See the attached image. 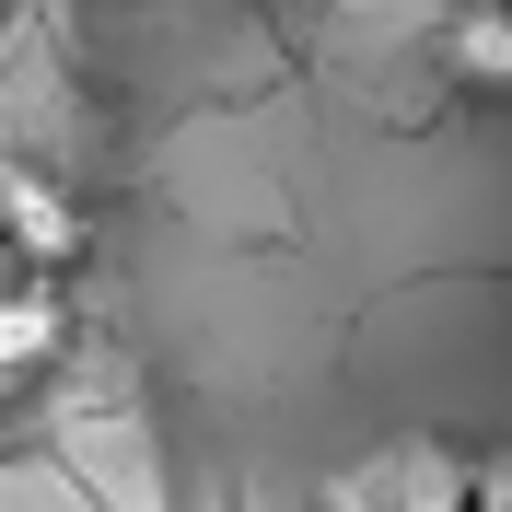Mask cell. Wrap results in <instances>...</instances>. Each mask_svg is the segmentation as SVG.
Returning <instances> with one entry per match:
<instances>
[{"label": "cell", "mask_w": 512, "mask_h": 512, "mask_svg": "<svg viewBox=\"0 0 512 512\" xmlns=\"http://www.w3.org/2000/svg\"><path fill=\"white\" fill-rule=\"evenodd\" d=\"M315 512H478V454H454L443 431H396V443L326 466Z\"/></svg>", "instance_id": "6da1fadb"}, {"label": "cell", "mask_w": 512, "mask_h": 512, "mask_svg": "<svg viewBox=\"0 0 512 512\" xmlns=\"http://www.w3.org/2000/svg\"><path fill=\"white\" fill-rule=\"evenodd\" d=\"M94 256V222H82V198L47 175V163L0 152V268H35V280H70Z\"/></svg>", "instance_id": "7a4b0ae2"}, {"label": "cell", "mask_w": 512, "mask_h": 512, "mask_svg": "<svg viewBox=\"0 0 512 512\" xmlns=\"http://www.w3.org/2000/svg\"><path fill=\"white\" fill-rule=\"evenodd\" d=\"M59 361H70V280L0 268V408H24Z\"/></svg>", "instance_id": "3957f363"}, {"label": "cell", "mask_w": 512, "mask_h": 512, "mask_svg": "<svg viewBox=\"0 0 512 512\" xmlns=\"http://www.w3.org/2000/svg\"><path fill=\"white\" fill-rule=\"evenodd\" d=\"M431 59H443V82L466 105L512 117V0H454L443 35H431Z\"/></svg>", "instance_id": "277c9868"}, {"label": "cell", "mask_w": 512, "mask_h": 512, "mask_svg": "<svg viewBox=\"0 0 512 512\" xmlns=\"http://www.w3.org/2000/svg\"><path fill=\"white\" fill-rule=\"evenodd\" d=\"M478 512H512V466H489V454H478Z\"/></svg>", "instance_id": "5b68a950"}, {"label": "cell", "mask_w": 512, "mask_h": 512, "mask_svg": "<svg viewBox=\"0 0 512 512\" xmlns=\"http://www.w3.org/2000/svg\"><path fill=\"white\" fill-rule=\"evenodd\" d=\"M0 12H12V0H0Z\"/></svg>", "instance_id": "8992f818"}]
</instances>
